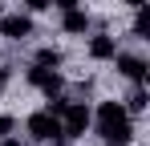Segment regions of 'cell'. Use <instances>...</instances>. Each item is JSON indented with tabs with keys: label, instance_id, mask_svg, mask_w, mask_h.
I'll use <instances>...</instances> for the list:
<instances>
[{
	"label": "cell",
	"instance_id": "cell-11",
	"mask_svg": "<svg viewBox=\"0 0 150 146\" xmlns=\"http://www.w3.org/2000/svg\"><path fill=\"white\" fill-rule=\"evenodd\" d=\"M134 37H138V41H146V37H150V24H146V4H142V8H138V16H134Z\"/></svg>",
	"mask_w": 150,
	"mask_h": 146
},
{
	"label": "cell",
	"instance_id": "cell-5",
	"mask_svg": "<svg viewBox=\"0 0 150 146\" xmlns=\"http://www.w3.org/2000/svg\"><path fill=\"white\" fill-rule=\"evenodd\" d=\"M114 61H118V73L130 77V81H142V77H146V61L134 57V53H114Z\"/></svg>",
	"mask_w": 150,
	"mask_h": 146
},
{
	"label": "cell",
	"instance_id": "cell-12",
	"mask_svg": "<svg viewBox=\"0 0 150 146\" xmlns=\"http://www.w3.org/2000/svg\"><path fill=\"white\" fill-rule=\"evenodd\" d=\"M28 12H45V8H53V0H25Z\"/></svg>",
	"mask_w": 150,
	"mask_h": 146
},
{
	"label": "cell",
	"instance_id": "cell-9",
	"mask_svg": "<svg viewBox=\"0 0 150 146\" xmlns=\"http://www.w3.org/2000/svg\"><path fill=\"white\" fill-rule=\"evenodd\" d=\"M146 106H150V101H146V89H142V81H138V85H134V94L126 97V114H142Z\"/></svg>",
	"mask_w": 150,
	"mask_h": 146
},
{
	"label": "cell",
	"instance_id": "cell-17",
	"mask_svg": "<svg viewBox=\"0 0 150 146\" xmlns=\"http://www.w3.org/2000/svg\"><path fill=\"white\" fill-rule=\"evenodd\" d=\"M0 94H4V69H0Z\"/></svg>",
	"mask_w": 150,
	"mask_h": 146
},
{
	"label": "cell",
	"instance_id": "cell-15",
	"mask_svg": "<svg viewBox=\"0 0 150 146\" xmlns=\"http://www.w3.org/2000/svg\"><path fill=\"white\" fill-rule=\"evenodd\" d=\"M0 146H21V142H16V138H8V134H4V138H0Z\"/></svg>",
	"mask_w": 150,
	"mask_h": 146
},
{
	"label": "cell",
	"instance_id": "cell-7",
	"mask_svg": "<svg viewBox=\"0 0 150 146\" xmlns=\"http://www.w3.org/2000/svg\"><path fill=\"white\" fill-rule=\"evenodd\" d=\"M114 53H118V41L114 37H93L89 41V57L93 61H114Z\"/></svg>",
	"mask_w": 150,
	"mask_h": 146
},
{
	"label": "cell",
	"instance_id": "cell-10",
	"mask_svg": "<svg viewBox=\"0 0 150 146\" xmlns=\"http://www.w3.org/2000/svg\"><path fill=\"white\" fill-rule=\"evenodd\" d=\"M37 65H45V69H57V65H61V49H53V45L37 49Z\"/></svg>",
	"mask_w": 150,
	"mask_h": 146
},
{
	"label": "cell",
	"instance_id": "cell-14",
	"mask_svg": "<svg viewBox=\"0 0 150 146\" xmlns=\"http://www.w3.org/2000/svg\"><path fill=\"white\" fill-rule=\"evenodd\" d=\"M57 8H77V0H53Z\"/></svg>",
	"mask_w": 150,
	"mask_h": 146
},
{
	"label": "cell",
	"instance_id": "cell-6",
	"mask_svg": "<svg viewBox=\"0 0 150 146\" xmlns=\"http://www.w3.org/2000/svg\"><path fill=\"white\" fill-rule=\"evenodd\" d=\"M28 81H33L37 89H45V94H57V89H61V73H57V69H45V65L28 69Z\"/></svg>",
	"mask_w": 150,
	"mask_h": 146
},
{
	"label": "cell",
	"instance_id": "cell-13",
	"mask_svg": "<svg viewBox=\"0 0 150 146\" xmlns=\"http://www.w3.org/2000/svg\"><path fill=\"white\" fill-rule=\"evenodd\" d=\"M4 134H12V118H4V114H0V138H4Z\"/></svg>",
	"mask_w": 150,
	"mask_h": 146
},
{
	"label": "cell",
	"instance_id": "cell-4",
	"mask_svg": "<svg viewBox=\"0 0 150 146\" xmlns=\"http://www.w3.org/2000/svg\"><path fill=\"white\" fill-rule=\"evenodd\" d=\"M28 33H33V21H28L25 12H16V16H0V37H8V41H25Z\"/></svg>",
	"mask_w": 150,
	"mask_h": 146
},
{
	"label": "cell",
	"instance_id": "cell-3",
	"mask_svg": "<svg viewBox=\"0 0 150 146\" xmlns=\"http://www.w3.org/2000/svg\"><path fill=\"white\" fill-rule=\"evenodd\" d=\"M28 134L37 138V142H49V138H61V118L49 114V110H37V114H28Z\"/></svg>",
	"mask_w": 150,
	"mask_h": 146
},
{
	"label": "cell",
	"instance_id": "cell-2",
	"mask_svg": "<svg viewBox=\"0 0 150 146\" xmlns=\"http://www.w3.org/2000/svg\"><path fill=\"white\" fill-rule=\"evenodd\" d=\"M89 122H93V114H89L81 101H69V106L61 110V138H77V134H85Z\"/></svg>",
	"mask_w": 150,
	"mask_h": 146
},
{
	"label": "cell",
	"instance_id": "cell-8",
	"mask_svg": "<svg viewBox=\"0 0 150 146\" xmlns=\"http://www.w3.org/2000/svg\"><path fill=\"white\" fill-rule=\"evenodd\" d=\"M89 28V16L81 8H65V33H85Z\"/></svg>",
	"mask_w": 150,
	"mask_h": 146
},
{
	"label": "cell",
	"instance_id": "cell-16",
	"mask_svg": "<svg viewBox=\"0 0 150 146\" xmlns=\"http://www.w3.org/2000/svg\"><path fill=\"white\" fill-rule=\"evenodd\" d=\"M126 4H134V8H142V4H146V0H126Z\"/></svg>",
	"mask_w": 150,
	"mask_h": 146
},
{
	"label": "cell",
	"instance_id": "cell-1",
	"mask_svg": "<svg viewBox=\"0 0 150 146\" xmlns=\"http://www.w3.org/2000/svg\"><path fill=\"white\" fill-rule=\"evenodd\" d=\"M98 134L105 138V146H130L134 126H130V114H126L122 101H101L98 106Z\"/></svg>",
	"mask_w": 150,
	"mask_h": 146
}]
</instances>
